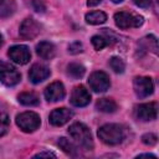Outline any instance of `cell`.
<instances>
[{
	"label": "cell",
	"instance_id": "obj_1",
	"mask_svg": "<svg viewBox=\"0 0 159 159\" xmlns=\"http://www.w3.org/2000/svg\"><path fill=\"white\" fill-rule=\"evenodd\" d=\"M97 134H98L99 139L107 145H117V144L122 143L125 137L123 127L119 124H114V123L102 125L98 129Z\"/></svg>",
	"mask_w": 159,
	"mask_h": 159
},
{
	"label": "cell",
	"instance_id": "obj_2",
	"mask_svg": "<svg viewBox=\"0 0 159 159\" xmlns=\"http://www.w3.org/2000/svg\"><path fill=\"white\" fill-rule=\"evenodd\" d=\"M68 134L84 149H93V139L91 130L83 123H73L68 128Z\"/></svg>",
	"mask_w": 159,
	"mask_h": 159
},
{
	"label": "cell",
	"instance_id": "obj_3",
	"mask_svg": "<svg viewBox=\"0 0 159 159\" xmlns=\"http://www.w3.org/2000/svg\"><path fill=\"white\" fill-rule=\"evenodd\" d=\"M16 124H17V127H20L21 130H24L26 133H31V132H35L40 127L41 120H40V117L37 113L24 112V113H20L16 116Z\"/></svg>",
	"mask_w": 159,
	"mask_h": 159
},
{
	"label": "cell",
	"instance_id": "obj_4",
	"mask_svg": "<svg viewBox=\"0 0 159 159\" xmlns=\"http://www.w3.org/2000/svg\"><path fill=\"white\" fill-rule=\"evenodd\" d=\"M143 21H144L143 16H139L128 11H118L114 14V22L119 29L139 27L142 26Z\"/></svg>",
	"mask_w": 159,
	"mask_h": 159
},
{
	"label": "cell",
	"instance_id": "obj_5",
	"mask_svg": "<svg viewBox=\"0 0 159 159\" xmlns=\"http://www.w3.org/2000/svg\"><path fill=\"white\" fill-rule=\"evenodd\" d=\"M21 75L20 72L10 63L5 61H0V82L7 87L15 86L20 82Z\"/></svg>",
	"mask_w": 159,
	"mask_h": 159
},
{
	"label": "cell",
	"instance_id": "obj_6",
	"mask_svg": "<svg viewBox=\"0 0 159 159\" xmlns=\"http://www.w3.org/2000/svg\"><path fill=\"white\" fill-rule=\"evenodd\" d=\"M157 116H158V104L155 102L143 103L134 108V117L139 120L143 122L154 120Z\"/></svg>",
	"mask_w": 159,
	"mask_h": 159
},
{
	"label": "cell",
	"instance_id": "obj_7",
	"mask_svg": "<svg viewBox=\"0 0 159 159\" xmlns=\"http://www.w3.org/2000/svg\"><path fill=\"white\" fill-rule=\"evenodd\" d=\"M88 84L91 87V89H93L94 92H106L109 86H111V81L109 77L106 72L102 71H96L93 72L89 78H88Z\"/></svg>",
	"mask_w": 159,
	"mask_h": 159
},
{
	"label": "cell",
	"instance_id": "obj_8",
	"mask_svg": "<svg viewBox=\"0 0 159 159\" xmlns=\"http://www.w3.org/2000/svg\"><path fill=\"white\" fill-rule=\"evenodd\" d=\"M133 88L135 94L139 98H145L150 96L154 91V84L153 81L149 77H135L133 80Z\"/></svg>",
	"mask_w": 159,
	"mask_h": 159
},
{
	"label": "cell",
	"instance_id": "obj_9",
	"mask_svg": "<svg viewBox=\"0 0 159 159\" xmlns=\"http://www.w3.org/2000/svg\"><path fill=\"white\" fill-rule=\"evenodd\" d=\"M11 61H14L17 65H26L31 58V52L27 46L25 45H15L9 48L7 52Z\"/></svg>",
	"mask_w": 159,
	"mask_h": 159
},
{
	"label": "cell",
	"instance_id": "obj_10",
	"mask_svg": "<svg viewBox=\"0 0 159 159\" xmlns=\"http://www.w3.org/2000/svg\"><path fill=\"white\" fill-rule=\"evenodd\" d=\"M41 31L40 24L34 20L32 17L25 19L20 25V36L25 40H32L35 39Z\"/></svg>",
	"mask_w": 159,
	"mask_h": 159
},
{
	"label": "cell",
	"instance_id": "obj_11",
	"mask_svg": "<svg viewBox=\"0 0 159 159\" xmlns=\"http://www.w3.org/2000/svg\"><path fill=\"white\" fill-rule=\"evenodd\" d=\"M70 102L75 107H84L91 102V94L84 86H77L71 93Z\"/></svg>",
	"mask_w": 159,
	"mask_h": 159
},
{
	"label": "cell",
	"instance_id": "obj_12",
	"mask_svg": "<svg viewBox=\"0 0 159 159\" xmlns=\"http://www.w3.org/2000/svg\"><path fill=\"white\" fill-rule=\"evenodd\" d=\"M73 117V112L68 108H56L50 113V123L52 125L60 127L66 124Z\"/></svg>",
	"mask_w": 159,
	"mask_h": 159
},
{
	"label": "cell",
	"instance_id": "obj_13",
	"mask_svg": "<svg viewBox=\"0 0 159 159\" xmlns=\"http://www.w3.org/2000/svg\"><path fill=\"white\" fill-rule=\"evenodd\" d=\"M65 87L61 82H52L45 88V98L48 102H57L65 97Z\"/></svg>",
	"mask_w": 159,
	"mask_h": 159
},
{
	"label": "cell",
	"instance_id": "obj_14",
	"mask_svg": "<svg viewBox=\"0 0 159 159\" xmlns=\"http://www.w3.org/2000/svg\"><path fill=\"white\" fill-rule=\"evenodd\" d=\"M50 70L48 67L40 65V63H35L32 65V67L29 71V78L32 83H40L42 81H45L48 76H50Z\"/></svg>",
	"mask_w": 159,
	"mask_h": 159
},
{
	"label": "cell",
	"instance_id": "obj_15",
	"mask_svg": "<svg viewBox=\"0 0 159 159\" xmlns=\"http://www.w3.org/2000/svg\"><path fill=\"white\" fill-rule=\"evenodd\" d=\"M36 53L43 60H50L55 56L56 48H55L53 43L47 42V41H42L36 46Z\"/></svg>",
	"mask_w": 159,
	"mask_h": 159
},
{
	"label": "cell",
	"instance_id": "obj_16",
	"mask_svg": "<svg viewBox=\"0 0 159 159\" xmlns=\"http://www.w3.org/2000/svg\"><path fill=\"white\" fill-rule=\"evenodd\" d=\"M96 108L103 113H113L117 111L118 106H117L116 101L112 98H99L96 102Z\"/></svg>",
	"mask_w": 159,
	"mask_h": 159
},
{
	"label": "cell",
	"instance_id": "obj_17",
	"mask_svg": "<svg viewBox=\"0 0 159 159\" xmlns=\"http://www.w3.org/2000/svg\"><path fill=\"white\" fill-rule=\"evenodd\" d=\"M138 46H139L140 51H148L149 50V51H153L154 53L158 52V42L153 35H149V36H145L144 39H142L138 42Z\"/></svg>",
	"mask_w": 159,
	"mask_h": 159
},
{
	"label": "cell",
	"instance_id": "obj_18",
	"mask_svg": "<svg viewBox=\"0 0 159 159\" xmlns=\"http://www.w3.org/2000/svg\"><path fill=\"white\" fill-rule=\"evenodd\" d=\"M17 101L24 106H37L40 103V98L34 92H22L17 96Z\"/></svg>",
	"mask_w": 159,
	"mask_h": 159
},
{
	"label": "cell",
	"instance_id": "obj_19",
	"mask_svg": "<svg viewBox=\"0 0 159 159\" xmlns=\"http://www.w3.org/2000/svg\"><path fill=\"white\" fill-rule=\"evenodd\" d=\"M16 10L14 0H0V17H9Z\"/></svg>",
	"mask_w": 159,
	"mask_h": 159
},
{
	"label": "cell",
	"instance_id": "obj_20",
	"mask_svg": "<svg viewBox=\"0 0 159 159\" xmlns=\"http://www.w3.org/2000/svg\"><path fill=\"white\" fill-rule=\"evenodd\" d=\"M106 20H107V15L103 11H91L86 14V21L89 25H99L106 22Z\"/></svg>",
	"mask_w": 159,
	"mask_h": 159
},
{
	"label": "cell",
	"instance_id": "obj_21",
	"mask_svg": "<svg viewBox=\"0 0 159 159\" xmlns=\"http://www.w3.org/2000/svg\"><path fill=\"white\" fill-rule=\"evenodd\" d=\"M84 67L77 62H72L67 66V75L71 77V78H75V80H78L81 78L83 75H84Z\"/></svg>",
	"mask_w": 159,
	"mask_h": 159
},
{
	"label": "cell",
	"instance_id": "obj_22",
	"mask_svg": "<svg viewBox=\"0 0 159 159\" xmlns=\"http://www.w3.org/2000/svg\"><path fill=\"white\" fill-rule=\"evenodd\" d=\"M57 144H58V147L65 153H67V154H70L72 157H76L77 155V148H76V145L72 142H70L67 138H60L58 142H57Z\"/></svg>",
	"mask_w": 159,
	"mask_h": 159
},
{
	"label": "cell",
	"instance_id": "obj_23",
	"mask_svg": "<svg viewBox=\"0 0 159 159\" xmlns=\"http://www.w3.org/2000/svg\"><path fill=\"white\" fill-rule=\"evenodd\" d=\"M109 67L116 72V73H123L125 70V63L120 57H112L109 60Z\"/></svg>",
	"mask_w": 159,
	"mask_h": 159
},
{
	"label": "cell",
	"instance_id": "obj_24",
	"mask_svg": "<svg viewBox=\"0 0 159 159\" xmlns=\"http://www.w3.org/2000/svg\"><path fill=\"white\" fill-rule=\"evenodd\" d=\"M10 128V119L6 113H0V137H4Z\"/></svg>",
	"mask_w": 159,
	"mask_h": 159
},
{
	"label": "cell",
	"instance_id": "obj_25",
	"mask_svg": "<svg viewBox=\"0 0 159 159\" xmlns=\"http://www.w3.org/2000/svg\"><path fill=\"white\" fill-rule=\"evenodd\" d=\"M92 45L98 51V50H102L103 47H106L109 43H108L107 37H103L101 35H94V36H92Z\"/></svg>",
	"mask_w": 159,
	"mask_h": 159
},
{
	"label": "cell",
	"instance_id": "obj_26",
	"mask_svg": "<svg viewBox=\"0 0 159 159\" xmlns=\"http://www.w3.org/2000/svg\"><path fill=\"white\" fill-rule=\"evenodd\" d=\"M142 142L144 144H147V145H154L158 142V137L155 134H153V133H147V134H144L142 137Z\"/></svg>",
	"mask_w": 159,
	"mask_h": 159
},
{
	"label": "cell",
	"instance_id": "obj_27",
	"mask_svg": "<svg viewBox=\"0 0 159 159\" xmlns=\"http://www.w3.org/2000/svg\"><path fill=\"white\" fill-rule=\"evenodd\" d=\"M68 52L72 53V55H76V53L82 52V43H81L80 41H75V42L70 43V46H68Z\"/></svg>",
	"mask_w": 159,
	"mask_h": 159
},
{
	"label": "cell",
	"instance_id": "obj_28",
	"mask_svg": "<svg viewBox=\"0 0 159 159\" xmlns=\"http://www.w3.org/2000/svg\"><path fill=\"white\" fill-rule=\"evenodd\" d=\"M32 7L37 12H45V10H46V6L42 0H32Z\"/></svg>",
	"mask_w": 159,
	"mask_h": 159
},
{
	"label": "cell",
	"instance_id": "obj_29",
	"mask_svg": "<svg viewBox=\"0 0 159 159\" xmlns=\"http://www.w3.org/2000/svg\"><path fill=\"white\" fill-rule=\"evenodd\" d=\"M133 1H134V4H135L137 6H139V7H142V9H147V7H149L150 4H152V0H133Z\"/></svg>",
	"mask_w": 159,
	"mask_h": 159
},
{
	"label": "cell",
	"instance_id": "obj_30",
	"mask_svg": "<svg viewBox=\"0 0 159 159\" xmlns=\"http://www.w3.org/2000/svg\"><path fill=\"white\" fill-rule=\"evenodd\" d=\"M56 158V155L53 154V153H51V152H41V153H37L36 155H35V158Z\"/></svg>",
	"mask_w": 159,
	"mask_h": 159
},
{
	"label": "cell",
	"instance_id": "obj_31",
	"mask_svg": "<svg viewBox=\"0 0 159 159\" xmlns=\"http://www.w3.org/2000/svg\"><path fill=\"white\" fill-rule=\"evenodd\" d=\"M101 2H102V0H87V5L88 6H97Z\"/></svg>",
	"mask_w": 159,
	"mask_h": 159
},
{
	"label": "cell",
	"instance_id": "obj_32",
	"mask_svg": "<svg viewBox=\"0 0 159 159\" xmlns=\"http://www.w3.org/2000/svg\"><path fill=\"white\" fill-rule=\"evenodd\" d=\"M112 1H113V2H116V4H118V2H122L123 0H112Z\"/></svg>",
	"mask_w": 159,
	"mask_h": 159
},
{
	"label": "cell",
	"instance_id": "obj_33",
	"mask_svg": "<svg viewBox=\"0 0 159 159\" xmlns=\"http://www.w3.org/2000/svg\"><path fill=\"white\" fill-rule=\"evenodd\" d=\"M1 45H2V36L0 35V46H1Z\"/></svg>",
	"mask_w": 159,
	"mask_h": 159
}]
</instances>
